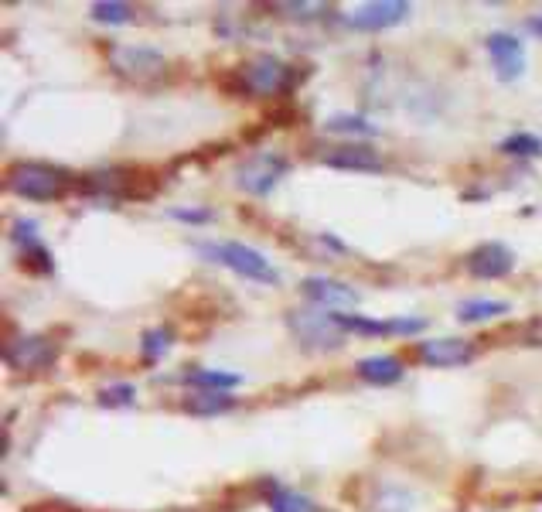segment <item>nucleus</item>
Masks as SVG:
<instances>
[{
  "instance_id": "1",
  "label": "nucleus",
  "mask_w": 542,
  "mask_h": 512,
  "mask_svg": "<svg viewBox=\"0 0 542 512\" xmlns=\"http://www.w3.org/2000/svg\"><path fill=\"white\" fill-rule=\"evenodd\" d=\"M198 253L205 256V260H215L222 263V267H229L232 274L239 277H249V280H260V284H280V274L273 270V263L266 260L260 250H253V246L246 243H236V239H229V243H198Z\"/></svg>"
},
{
  "instance_id": "4",
  "label": "nucleus",
  "mask_w": 542,
  "mask_h": 512,
  "mask_svg": "<svg viewBox=\"0 0 542 512\" xmlns=\"http://www.w3.org/2000/svg\"><path fill=\"white\" fill-rule=\"evenodd\" d=\"M290 328L297 332V338L311 349H338L345 342V332L338 328L335 315H321V311H290Z\"/></svg>"
},
{
  "instance_id": "9",
  "label": "nucleus",
  "mask_w": 542,
  "mask_h": 512,
  "mask_svg": "<svg viewBox=\"0 0 542 512\" xmlns=\"http://www.w3.org/2000/svg\"><path fill=\"white\" fill-rule=\"evenodd\" d=\"M464 267H468L471 277L498 280V277L512 274L515 253L508 250L505 243H485V246H478V250H471L468 256H464Z\"/></svg>"
},
{
  "instance_id": "13",
  "label": "nucleus",
  "mask_w": 542,
  "mask_h": 512,
  "mask_svg": "<svg viewBox=\"0 0 542 512\" xmlns=\"http://www.w3.org/2000/svg\"><path fill=\"white\" fill-rule=\"evenodd\" d=\"M328 168H341V171H382V158L365 144H345L335 147V151L324 158Z\"/></svg>"
},
{
  "instance_id": "16",
  "label": "nucleus",
  "mask_w": 542,
  "mask_h": 512,
  "mask_svg": "<svg viewBox=\"0 0 542 512\" xmlns=\"http://www.w3.org/2000/svg\"><path fill=\"white\" fill-rule=\"evenodd\" d=\"M185 383L188 386H202V390H212V393H225L232 386L243 383L239 373H219V369H195V373H185Z\"/></svg>"
},
{
  "instance_id": "5",
  "label": "nucleus",
  "mask_w": 542,
  "mask_h": 512,
  "mask_svg": "<svg viewBox=\"0 0 542 512\" xmlns=\"http://www.w3.org/2000/svg\"><path fill=\"white\" fill-rule=\"evenodd\" d=\"M110 55V65L120 76L127 79H154L164 72V55L154 52V48H140V45H110L106 48Z\"/></svg>"
},
{
  "instance_id": "20",
  "label": "nucleus",
  "mask_w": 542,
  "mask_h": 512,
  "mask_svg": "<svg viewBox=\"0 0 542 512\" xmlns=\"http://www.w3.org/2000/svg\"><path fill=\"white\" fill-rule=\"evenodd\" d=\"M324 127L331 130V134H365V137H372L375 134V123H369L365 117H348V113H338V117H331Z\"/></svg>"
},
{
  "instance_id": "17",
  "label": "nucleus",
  "mask_w": 542,
  "mask_h": 512,
  "mask_svg": "<svg viewBox=\"0 0 542 512\" xmlns=\"http://www.w3.org/2000/svg\"><path fill=\"white\" fill-rule=\"evenodd\" d=\"M508 304L505 301H485V297H474V301H464L457 308V318L468 321V325H478V321H488V318H498L505 315Z\"/></svg>"
},
{
  "instance_id": "12",
  "label": "nucleus",
  "mask_w": 542,
  "mask_h": 512,
  "mask_svg": "<svg viewBox=\"0 0 542 512\" xmlns=\"http://www.w3.org/2000/svg\"><path fill=\"white\" fill-rule=\"evenodd\" d=\"M300 291H304L307 301L318 304V308H355L358 304V294L352 287L328 277H307L304 284H300Z\"/></svg>"
},
{
  "instance_id": "11",
  "label": "nucleus",
  "mask_w": 542,
  "mask_h": 512,
  "mask_svg": "<svg viewBox=\"0 0 542 512\" xmlns=\"http://www.w3.org/2000/svg\"><path fill=\"white\" fill-rule=\"evenodd\" d=\"M410 14V4H399V0H375V4H362L348 14V24L358 31H382L393 28Z\"/></svg>"
},
{
  "instance_id": "19",
  "label": "nucleus",
  "mask_w": 542,
  "mask_h": 512,
  "mask_svg": "<svg viewBox=\"0 0 542 512\" xmlns=\"http://www.w3.org/2000/svg\"><path fill=\"white\" fill-rule=\"evenodd\" d=\"M502 151L512 158H539L542 154V140L536 134H512L502 140Z\"/></svg>"
},
{
  "instance_id": "8",
  "label": "nucleus",
  "mask_w": 542,
  "mask_h": 512,
  "mask_svg": "<svg viewBox=\"0 0 542 512\" xmlns=\"http://www.w3.org/2000/svg\"><path fill=\"white\" fill-rule=\"evenodd\" d=\"M485 48H488L491 65H495V72L502 82L519 79L525 72V45L515 35H508V31H491L485 38Z\"/></svg>"
},
{
  "instance_id": "22",
  "label": "nucleus",
  "mask_w": 542,
  "mask_h": 512,
  "mask_svg": "<svg viewBox=\"0 0 542 512\" xmlns=\"http://www.w3.org/2000/svg\"><path fill=\"white\" fill-rule=\"evenodd\" d=\"M93 18L103 24H127L133 18V7L120 4V0H99V4H93Z\"/></svg>"
},
{
  "instance_id": "23",
  "label": "nucleus",
  "mask_w": 542,
  "mask_h": 512,
  "mask_svg": "<svg viewBox=\"0 0 542 512\" xmlns=\"http://www.w3.org/2000/svg\"><path fill=\"white\" fill-rule=\"evenodd\" d=\"M133 396H137V390H133L130 383H113V386H106V390L99 393V407H106V410L133 407Z\"/></svg>"
},
{
  "instance_id": "21",
  "label": "nucleus",
  "mask_w": 542,
  "mask_h": 512,
  "mask_svg": "<svg viewBox=\"0 0 542 512\" xmlns=\"http://www.w3.org/2000/svg\"><path fill=\"white\" fill-rule=\"evenodd\" d=\"M171 328H150V332H144V342H140V349H144V359L147 362H154V359H161L164 352L171 349Z\"/></svg>"
},
{
  "instance_id": "6",
  "label": "nucleus",
  "mask_w": 542,
  "mask_h": 512,
  "mask_svg": "<svg viewBox=\"0 0 542 512\" xmlns=\"http://www.w3.org/2000/svg\"><path fill=\"white\" fill-rule=\"evenodd\" d=\"M55 342L41 335H24V338H14L11 345L4 349V362L18 373H38V369L52 366L55 362Z\"/></svg>"
},
{
  "instance_id": "10",
  "label": "nucleus",
  "mask_w": 542,
  "mask_h": 512,
  "mask_svg": "<svg viewBox=\"0 0 542 512\" xmlns=\"http://www.w3.org/2000/svg\"><path fill=\"white\" fill-rule=\"evenodd\" d=\"M416 359L427 366H468L474 359V342L468 338H430L416 345Z\"/></svg>"
},
{
  "instance_id": "24",
  "label": "nucleus",
  "mask_w": 542,
  "mask_h": 512,
  "mask_svg": "<svg viewBox=\"0 0 542 512\" xmlns=\"http://www.w3.org/2000/svg\"><path fill=\"white\" fill-rule=\"evenodd\" d=\"M14 239L21 243V250H35V246H41L38 243V226L31 219H18V222H14Z\"/></svg>"
},
{
  "instance_id": "3",
  "label": "nucleus",
  "mask_w": 542,
  "mask_h": 512,
  "mask_svg": "<svg viewBox=\"0 0 542 512\" xmlns=\"http://www.w3.org/2000/svg\"><path fill=\"white\" fill-rule=\"evenodd\" d=\"M287 168L290 164L280 158V154H273V151H260V154H253L249 161L239 164V171H236V185L243 188V192L249 195H270L273 188L280 185V178L287 175Z\"/></svg>"
},
{
  "instance_id": "18",
  "label": "nucleus",
  "mask_w": 542,
  "mask_h": 512,
  "mask_svg": "<svg viewBox=\"0 0 542 512\" xmlns=\"http://www.w3.org/2000/svg\"><path fill=\"white\" fill-rule=\"evenodd\" d=\"M270 512H318V506H314L307 495H300L294 489H280V485H273L270 489Z\"/></svg>"
},
{
  "instance_id": "2",
  "label": "nucleus",
  "mask_w": 542,
  "mask_h": 512,
  "mask_svg": "<svg viewBox=\"0 0 542 512\" xmlns=\"http://www.w3.org/2000/svg\"><path fill=\"white\" fill-rule=\"evenodd\" d=\"M7 185H11L21 198H35V202H55V198L65 195V188H69V178H65L58 168H48V164L24 161V164H14V168H11V175H7Z\"/></svg>"
},
{
  "instance_id": "7",
  "label": "nucleus",
  "mask_w": 542,
  "mask_h": 512,
  "mask_svg": "<svg viewBox=\"0 0 542 512\" xmlns=\"http://www.w3.org/2000/svg\"><path fill=\"white\" fill-rule=\"evenodd\" d=\"M239 82H243V89H249L253 96H273L280 93L283 82H287V65L273 59V55H256V59H249L243 69H239Z\"/></svg>"
},
{
  "instance_id": "27",
  "label": "nucleus",
  "mask_w": 542,
  "mask_h": 512,
  "mask_svg": "<svg viewBox=\"0 0 542 512\" xmlns=\"http://www.w3.org/2000/svg\"><path fill=\"white\" fill-rule=\"evenodd\" d=\"M525 28H529L532 35H539V38H542V18H529V21H525Z\"/></svg>"
},
{
  "instance_id": "25",
  "label": "nucleus",
  "mask_w": 542,
  "mask_h": 512,
  "mask_svg": "<svg viewBox=\"0 0 542 512\" xmlns=\"http://www.w3.org/2000/svg\"><path fill=\"white\" fill-rule=\"evenodd\" d=\"M427 328V318H393L389 321V335H420Z\"/></svg>"
},
{
  "instance_id": "14",
  "label": "nucleus",
  "mask_w": 542,
  "mask_h": 512,
  "mask_svg": "<svg viewBox=\"0 0 542 512\" xmlns=\"http://www.w3.org/2000/svg\"><path fill=\"white\" fill-rule=\"evenodd\" d=\"M355 373L372 386H393L403 379V362L396 355H369V359L355 362Z\"/></svg>"
},
{
  "instance_id": "26",
  "label": "nucleus",
  "mask_w": 542,
  "mask_h": 512,
  "mask_svg": "<svg viewBox=\"0 0 542 512\" xmlns=\"http://www.w3.org/2000/svg\"><path fill=\"white\" fill-rule=\"evenodd\" d=\"M168 216L178 222H212V209H171Z\"/></svg>"
},
{
  "instance_id": "15",
  "label": "nucleus",
  "mask_w": 542,
  "mask_h": 512,
  "mask_svg": "<svg viewBox=\"0 0 542 512\" xmlns=\"http://www.w3.org/2000/svg\"><path fill=\"white\" fill-rule=\"evenodd\" d=\"M181 407H185V414H191V417H215V414H225V410L236 407V400L225 393L202 390V393H191Z\"/></svg>"
}]
</instances>
